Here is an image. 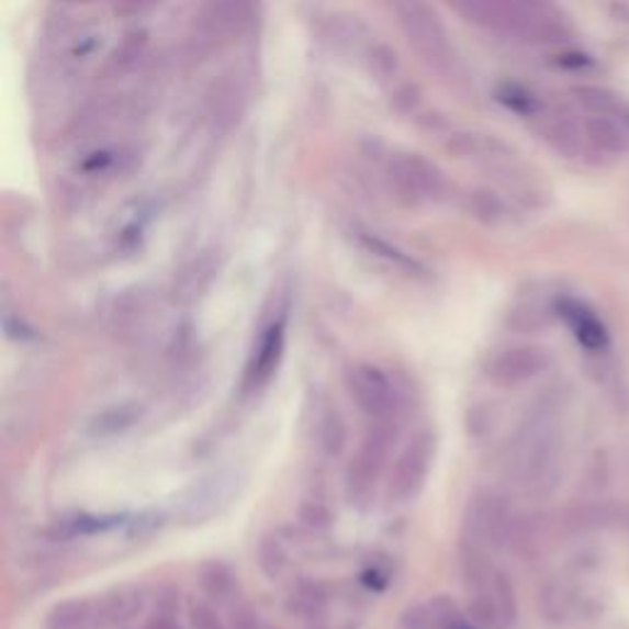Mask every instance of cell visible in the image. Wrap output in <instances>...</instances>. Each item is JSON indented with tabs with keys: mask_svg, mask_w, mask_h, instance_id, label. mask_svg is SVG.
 <instances>
[{
	"mask_svg": "<svg viewBox=\"0 0 629 629\" xmlns=\"http://www.w3.org/2000/svg\"><path fill=\"white\" fill-rule=\"evenodd\" d=\"M91 605L87 600H67L49 610L45 627L47 629H79L89 620Z\"/></svg>",
	"mask_w": 629,
	"mask_h": 629,
	"instance_id": "23",
	"label": "cell"
},
{
	"mask_svg": "<svg viewBox=\"0 0 629 629\" xmlns=\"http://www.w3.org/2000/svg\"><path fill=\"white\" fill-rule=\"evenodd\" d=\"M583 131L587 143H593L597 150L613 153V156H620V153L629 150V131L620 121H615L610 116H595V113H587Z\"/></svg>",
	"mask_w": 629,
	"mask_h": 629,
	"instance_id": "15",
	"label": "cell"
},
{
	"mask_svg": "<svg viewBox=\"0 0 629 629\" xmlns=\"http://www.w3.org/2000/svg\"><path fill=\"white\" fill-rule=\"evenodd\" d=\"M143 597L133 587H121L104 597V603L99 605V617L104 625H121L133 620L141 613Z\"/></svg>",
	"mask_w": 629,
	"mask_h": 629,
	"instance_id": "17",
	"label": "cell"
},
{
	"mask_svg": "<svg viewBox=\"0 0 629 629\" xmlns=\"http://www.w3.org/2000/svg\"><path fill=\"white\" fill-rule=\"evenodd\" d=\"M138 418H141V408L136 404L111 406L106 411H101V414L91 420V433H94L97 438L119 436V433L136 426Z\"/></svg>",
	"mask_w": 629,
	"mask_h": 629,
	"instance_id": "20",
	"label": "cell"
},
{
	"mask_svg": "<svg viewBox=\"0 0 629 629\" xmlns=\"http://www.w3.org/2000/svg\"><path fill=\"white\" fill-rule=\"evenodd\" d=\"M386 3H391V0H386Z\"/></svg>",
	"mask_w": 629,
	"mask_h": 629,
	"instance_id": "33",
	"label": "cell"
},
{
	"mask_svg": "<svg viewBox=\"0 0 629 629\" xmlns=\"http://www.w3.org/2000/svg\"><path fill=\"white\" fill-rule=\"evenodd\" d=\"M504 529H507V514L499 499L490 492L474 494L462 519V541H465L462 546L482 549L484 543L499 541Z\"/></svg>",
	"mask_w": 629,
	"mask_h": 629,
	"instance_id": "8",
	"label": "cell"
},
{
	"mask_svg": "<svg viewBox=\"0 0 629 629\" xmlns=\"http://www.w3.org/2000/svg\"><path fill=\"white\" fill-rule=\"evenodd\" d=\"M555 307H559L563 323L571 327V333L585 349L600 352V349L610 345V335H607L603 319L597 317L585 303L575 301V297H563Z\"/></svg>",
	"mask_w": 629,
	"mask_h": 629,
	"instance_id": "10",
	"label": "cell"
},
{
	"mask_svg": "<svg viewBox=\"0 0 629 629\" xmlns=\"http://www.w3.org/2000/svg\"><path fill=\"white\" fill-rule=\"evenodd\" d=\"M259 569L266 577H271V581H278V577L285 573L288 553L276 536H263V541L259 543Z\"/></svg>",
	"mask_w": 629,
	"mask_h": 629,
	"instance_id": "26",
	"label": "cell"
},
{
	"mask_svg": "<svg viewBox=\"0 0 629 629\" xmlns=\"http://www.w3.org/2000/svg\"><path fill=\"white\" fill-rule=\"evenodd\" d=\"M146 629H180V625L178 622H172L170 617H153V620H148V625H146Z\"/></svg>",
	"mask_w": 629,
	"mask_h": 629,
	"instance_id": "31",
	"label": "cell"
},
{
	"mask_svg": "<svg viewBox=\"0 0 629 629\" xmlns=\"http://www.w3.org/2000/svg\"><path fill=\"white\" fill-rule=\"evenodd\" d=\"M573 97L585 113H595V116H610L620 121L629 131V101L617 94L613 89L605 87H575Z\"/></svg>",
	"mask_w": 629,
	"mask_h": 629,
	"instance_id": "14",
	"label": "cell"
},
{
	"mask_svg": "<svg viewBox=\"0 0 629 629\" xmlns=\"http://www.w3.org/2000/svg\"><path fill=\"white\" fill-rule=\"evenodd\" d=\"M539 133L549 146L563 158H581L585 141L581 126L569 116H539Z\"/></svg>",
	"mask_w": 629,
	"mask_h": 629,
	"instance_id": "13",
	"label": "cell"
},
{
	"mask_svg": "<svg viewBox=\"0 0 629 629\" xmlns=\"http://www.w3.org/2000/svg\"><path fill=\"white\" fill-rule=\"evenodd\" d=\"M433 458H436V440H433L430 433H418L394 462V470H391L386 487L389 502L394 504L414 502L420 490L426 487Z\"/></svg>",
	"mask_w": 629,
	"mask_h": 629,
	"instance_id": "5",
	"label": "cell"
},
{
	"mask_svg": "<svg viewBox=\"0 0 629 629\" xmlns=\"http://www.w3.org/2000/svg\"><path fill=\"white\" fill-rule=\"evenodd\" d=\"M460 620L462 617L456 600L448 595H436L428 597L426 603L411 605L401 615L398 629H452Z\"/></svg>",
	"mask_w": 629,
	"mask_h": 629,
	"instance_id": "12",
	"label": "cell"
},
{
	"mask_svg": "<svg viewBox=\"0 0 629 629\" xmlns=\"http://www.w3.org/2000/svg\"><path fill=\"white\" fill-rule=\"evenodd\" d=\"M283 352H285V327L283 323H273L261 335L259 345H256L251 364L246 369V386L249 389L266 386L278 371Z\"/></svg>",
	"mask_w": 629,
	"mask_h": 629,
	"instance_id": "11",
	"label": "cell"
},
{
	"mask_svg": "<svg viewBox=\"0 0 629 629\" xmlns=\"http://www.w3.org/2000/svg\"><path fill=\"white\" fill-rule=\"evenodd\" d=\"M148 311V303L143 293H126L116 301V307H113V325H116L121 333H128V329H136L138 323H143V317H146Z\"/></svg>",
	"mask_w": 629,
	"mask_h": 629,
	"instance_id": "24",
	"label": "cell"
},
{
	"mask_svg": "<svg viewBox=\"0 0 629 629\" xmlns=\"http://www.w3.org/2000/svg\"><path fill=\"white\" fill-rule=\"evenodd\" d=\"M497 97L504 106L512 109L514 113H519V116H526V119H539L541 111H543V101L536 97L531 89H526L521 85H512V81L499 87Z\"/></svg>",
	"mask_w": 629,
	"mask_h": 629,
	"instance_id": "21",
	"label": "cell"
},
{
	"mask_svg": "<svg viewBox=\"0 0 629 629\" xmlns=\"http://www.w3.org/2000/svg\"><path fill=\"white\" fill-rule=\"evenodd\" d=\"M254 0H202L200 13L194 18L192 43L198 53L207 55L234 43L251 25Z\"/></svg>",
	"mask_w": 629,
	"mask_h": 629,
	"instance_id": "4",
	"label": "cell"
},
{
	"mask_svg": "<svg viewBox=\"0 0 629 629\" xmlns=\"http://www.w3.org/2000/svg\"><path fill=\"white\" fill-rule=\"evenodd\" d=\"M301 521L315 531H323L329 529V524H333V512L319 502H305L301 507Z\"/></svg>",
	"mask_w": 629,
	"mask_h": 629,
	"instance_id": "27",
	"label": "cell"
},
{
	"mask_svg": "<svg viewBox=\"0 0 629 629\" xmlns=\"http://www.w3.org/2000/svg\"><path fill=\"white\" fill-rule=\"evenodd\" d=\"M357 239H359V244H362L364 251H369L371 256H377V259H381V261H386L389 266L398 268V271L411 273V276L423 273V266L414 259V256H408L406 251L396 249L394 244L381 239V236L369 234V232H359Z\"/></svg>",
	"mask_w": 629,
	"mask_h": 629,
	"instance_id": "18",
	"label": "cell"
},
{
	"mask_svg": "<svg viewBox=\"0 0 629 629\" xmlns=\"http://www.w3.org/2000/svg\"><path fill=\"white\" fill-rule=\"evenodd\" d=\"M468 23L524 45L569 43L573 27L553 0H450Z\"/></svg>",
	"mask_w": 629,
	"mask_h": 629,
	"instance_id": "1",
	"label": "cell"
},
{
	"mask_svg": "<svg viewBox=\"0 0 629 629\" xmlns=\"http://www.w3.org/2000/svg\"><path fill=\"white\" fill-rule=\"evenodd\" d=\"M148 47V37L146 33H131L123 37V43L116 47V53L109 59V71L113 75H123V71L133 69L141 61L143 53Z\"/></svg>",
	"mask_w": 629,
	"mask_h": 629,
	"instance_id": "22",
	"label": "cell"
},
{
	"mask_svg": "<svg viewBox=\"0 0 629 629\" xmlns=\"http://www.w3.org/2000/svg\"><path fill=\"white\" fill-rule=\"evenodd\" d=\"M347 389L355 404L371 420H389L396 408L394 391L386 374L371 364H352L347 369Z\"/></svg>",
	"mask_w": 629,
	"mask_h": 629,
	"instance_id": "7",
	"label": "cell"
},
{
	"mask_svg": "<svg viewBox=\"0 0 629 629\" xmlns=\"http://www.w3.org/2000/svg\"><path fill=\"white\" fill-rule=\"evenodd\" d=\"M546 369V355L536 347L507 349L487 364V374L499 386H517Z\"/></svg>",
	"mask_w": 629,
	"mask_h": 629,
	"instance_id": "9",
	"label": "cell"
},
{
	"mask_svg": "<svg viewBox=\"0 0 629 629\" xmlns=\"http://www.w3.org/2000/svg\"><path fill=\"white\" fill-rule=\"evenodd\" d=\"M448 150L458 158H499L507 153V146L487 133L458 131L448 141Z\"/></svg>",
	"mask_w": 629,
	"mask_h": 629,
	"instance_id": "16",
	"label": "cell"
},
{
	"mask_svg": "<svg viewBox=\"0 0 629 629\" xmlns=\"http://www.w3.org/2000/svg\"><path fill=\"white\" fill-rule=\"evenodd\" d=\"M386 423L389 420L377 423V428L364 438L362 448H359L357 458L352 460V465H349L347 470V497L352 504H364L371 497L379 474L381 470H384L389 440H391Z\"/></svg>",
	"mask_w": 629,
	"mask_h": 629,
	"instance_id": "6",
	"label": "cell"
},
{
	"mask_svg": "<svg viewBox=\"0 0 629 629\" xmlns=\"http://www.w3.org/2000/svg\"><path fill=\"white\" fill-rule=\"evenodd\" d=\"M398 18V27L404 33L411 49L423 59V65L446 75L456 65V49L442 20L426 0H391Z\"/></svg>",
	"mask_w": 629,
	"mask_h": 629,
	"instance_id": "2",
	"label": "cell"
},
{
	"mask_svg": "<svg viewBox=\"0 0 629 629\" xmlns=\"http://www.w3.org/2000/svg\"><path fill=\"white\" fill-rule=\"evenodd\" d=\"M198 583L202 593L212 597V600H226V597H232L236 591V575L229 565L222 561L202 563L198 571Z\"/></svg>",
	"mask_w": 629,
	"mask_h": 629,
	"instance_id": "19",
	"label": "cell"
},
{
	"mask_svg": "<svg viewBox=\"0 0 629 629\" xmlns=\"http://www.w3.org/2000/svg\"><path fill=\"white\" fill-rule=\"evenodd\" d=\"M386 182L394 198L408 207L440 202L448 192V178L436 162L416 156V153H398L389 160Z\"/></svg>",
	"mask_w": 629,
	"mask_h": 629,
	"instance_id": "3",
	"label": "cell"
},
{
	"mask_svg": "<svg viewBox=\"0 0 629 629\" xmlns=\"http://www.w3.org/2000/svg\"><path fill=\"white\" fill-rule=\"evenodd\" d=\"M347 442V426L342 416L337 411H327V414L319 418V448H323L327 456L337 458L339 452L345 450Z\"/></svg>",
	"mask_w": 629,
	"mask_h": 629,
	"instance_id": "25",
	"label": "cell"
},
{
	"mask_svg": "<svg viewBox=\"0 0 629 629\" xmlns=\"http://www.w3.org/2000/svg\"><path fill=\"white\" fill-rule=\"evenodd\" d=\"M190 622L192 629H226L220 615H216L207 603H194L190 607Z\"/></svg>",
	"mask_w": 629,
	"mask_h": 629,
	"instance_id": "28",
	"label": "cell"
},
{
	"mask_svg": "<svg viewBox=\"0 0 629 629\" xmlns=\"http://www.w3.org/2000/svg\"><path fill=\"white\" fill-rule=\"evenodd\" d=\"M470 207L472 212L480 216V220H497V216L502 214V202L494 198V194H487V192H478L474 198L470 200Z\"/></svg>",
	"mask_w": 629,
	"mask_h": 629,
	"instance_id": "29",
	"label": "cell"
},
{
	"mask_svg": "<svg viewBox=\"0 0 629 629\" xmlns=\"http://www.w3.org/2000/svg\"><path fill=\"white\" fill-rule=\"evenodd\" d=\"M452 629H482V627H478L472 620H470V622H468V620H460Z\"/></svg>",
	"mask_w": 629,
	"mask_h": 629,
	"instance_id": "32",
	"label": "cell"
},
{
	"mask_svg": "<svg viewBox=\"0 0 629 629\" xmlns=\"http://www.w3.org/2000/svg\"><path fill=\"white\" fill-rule=\"evenodd\" d=\"M229 629H266L261 615L249 605H239L232 610V625Z\"/></svg>",
	"mask_w": 629,
	"mask_h": 629,
	"instance_id": "30",
	"label": "cell"
}]
</instances>
